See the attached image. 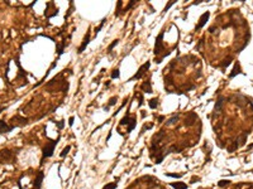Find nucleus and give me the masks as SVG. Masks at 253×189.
I'll return each mask as SVG.
<instances>
[{
	"label": "nucleus",
	"instance_id": "27",
	"mask_svg": "<svg viewBox=\"0 0 253 189\" xmlns=\"http://www.w3.org/2000/svg\"><path fill=\"white\" fill-rule=\"evenodd\" d=\"M163 118H165L163 116H159V117H158V121H159V122H161V121H163Z\"/></svg>",
	"mask_w": 253,
	"mask_h": 189
},
{
	"label": "nucleus",
	"instance_id": "24",
	"mask_svg": "<svg viewBox=\"0 0 253 189\" xmlns=\"http://www.w3.org/2000/svg\"><path fill=\"white\" fill-rule=\"evenodd\" d=\"M104 23H105V19H104V20H101V23H100V25H99V27H97V28H95V33H99V30H100L101 28H103Z\"/></svg>",
	"mask_w": 253,
	"mask_h": 189
},
{
	"label": "nucleus",
	"instance_id": "25",
	"mask_svg": "<svg viewBox=\"0 0 253 189\" xmlns=\"http://www.w3.org/2000/svg\"><path fill=\"white\" fill-rule=\"evenodd\" d=\"M56 125H57V128H58V129H63V126H65L63 121H58V122H56Z\"/></svg>",
	"mask_w": 253,
	"mask_h": 189
},
{
	"label": "nucleus",
	"instance_id": "1",
	"mask_svg": "<svg viewBox=\"0 0 253 189\" xmlns=\"http://www.w3.org/2000/svg\"><path fill=\"white\" fill-rule=\"evenodd\" d=\"M58 143V139L56 140V141H51V143H48L44 148H43V154H42V163L41 164H43L44 162V159L47 158H51L53 155V151H54V148H56V145H57Z\"/></svg>",
	"mask_w": 253,
	"mask_h": 189
},
{
	"label": "nucleus",
	"instance_id": "11",
	"mask_svg": "<svg viewBox=\"0 0 253 189\" xmlns=\"http://www.w3.org/2000/svg\"><path fill=\"white\" fill-rule=\"evenodd\" d=\"M148 106H150L152 110L157 109V107H158V100H157V99H152V100H150V101H148Z\"/></svg>",
	"mask_w": 253,
	"mask_h": 189
},
{
	"label": "nucleus",
	"instance_id": "17",
	"mask_svg": "<svg viewBox=\"0 0 253 189\" xmlns=\"http://www.w3.org/2000/svg\"><path fill=\"white\" fill-rule=\"evenodd\" d=\"M115 188H117V183H109L103 187V189H115Z\"/></svg>",
	"mask_w": 253,
	"mask_h": 189
},
{
	"label": "nucleus",
	"instance_id": "10",
	"mask_svg": "<svg viewBox=\"0 0 253 189\" xmlns=\"http://www.w3.org/2000/svg\"><path fill=\"white\" fill-rule=\"evenodd\" d=\"M142 90L147 93H152V87H151V82H144L142 85Z\"/></svg>",
	"mask_w": 253,
	"mask_h": 189
},
{
	"label": "nucleus",
	"instance_id": "8",
	"mask_svg": "<svg viewBox=\"0 0 253 189\" xmlns=\"http://www.w3.org/2000/svg\"><path fill=\"white\" fill-rule=\"evenodd\" d=\"M238 73H241V66H239V63H235L234 65V68H233V71H232V73L229 74V77L230 78H233V77H235Z\"/></svg>",
	"mask_w": 253,
	"mask_h": 189
},
{
	"label": "nucleus",
	"instance_id": "16",
	"mask_svg": "<svg viewBox=\"0 0 253 189\" xmlns=\"http://www.w3.org/2000/svg\"><path fill=\"white\" fill-rule=\"evenodd\" d=\"M119 77H120V71L117 68V69H114V71L111 72V78L115 80V78H119Z\"/></svg>",
	"mask_w": 253,
	"mask_h": 189
},
{
	"label": "nucleus",
	"instance_id": "5",
	"mask_svg": "<svg viewBox=\"0 0 253 189\" xmlns=\"http://www.w3.org/2000/svg\"><path fill=\"white\" fill-rule=\"evenodd\" d=\"M209 17H210V13L209 11H206V13H204L200 17V19H199V24L196 25V29H201V28L204 27L206 24V22H208V19H209Z\"/></svg>",
	"mask_w": 253,
	"mask_h": 189
},
{
	"label": "nucleus",
	"instance_id": "19",
	"mask_svg": "<svg viewBox=\"0 0 253 189\" xmlns=\"http://www.w3.org/2000/svg\"><path fill=\"white\" fill-rule=\"evenodd\" d=\"M229 183H230L229 180H224V179H223V180H219V181H218V185H219V187H225V185H228Z\"/></svg>",
	"mask_w": 253,
	"mask_h": 189
},
{
	"label": "nucleus",
	"instance_id": "6",
	"mask_svg": "<svg viewBox=\"0 0 253 189\" xmlns=\"http://www.w3.org/2000/svg\"><path fill=\"white\" fill-rule=\"evenodd\" d=\"M14 128H15L14 125L9 126L6 122H4V121L0 120V134H3V132H10L12 130H14Z\"/></svg>",
	"mask_w": 253,
	"mask_h": 189
},
{
	"label": "nucleus",
	"instance_id": "13",
	"mask_svg": "<svg viewBox=\"0 0 253 189\" xmlns=\"http://www.w3.org/2000/svg\"><path fill=\"white\" fill-rule=\"evenodd\" d=\"M115 103H117V97H115V96H113V97H111V99L109 100V103H108V106H107V107H104V109H105V110H109V107L114 106Z\"/></svg>",
	"mask_w": 253,
	"mask_h": 189
},
{
	"label": "nucleus",
	"instance_id": "26",
	"mask_svg": "<svg viewBox=\"0 0 253 189\" xmlns=\"http://www.w3.org/2000/svg\"><path fill=\"white\" fill-rule=\"evenodd\" d=\"M74 120H75V117H74V116H71V117L68 118V125H70V126H72V125H74Z\"/></svg>",
	"mask_w": 253,
	"mask_h": 189
},
{
	"label": "nucleus",
	"instance_id": "2",
	"mask_svg": "<svg viewBox=\"0 0 253 189\" xmlns=\"http://www.w3.org/2000/svg\"><path fill=\"white\" fill-rule=\"evenodd\" d=\"M162 39H163V32H161L159 34H158V37L156 38V44H154V54H159L161 52H162L163 49H165V47H163V42H162Z\"/></svg>",
	"mask_w": 253,
	"mask_h": 189
},
{
	"label": "nucleus",
	"instance_id": "7",
	"mask_svg": "<svg viewBox=\"0 0 253 189\" xmlns=\"http://www.w3.org/2000/svg\"><path fill=\"white\" fill-rule=\"evenodd\" d=\"M89 43H90V34L87 33L86 36H85V38H84L82 44L80 46V48H79V51H77V53H82L84 51H85V48L89 46Z\"/></svg>",
	"mask_w": 253,
	"mask_h": 189
},
{
	"label": "nucleus",
	"instance_id": "20",
	"mask_svg": "<svg viewBox=\"0 0 253 189\" xmlns=\"http://www.w3.org/2000/svg\"><path fill=\"white\" fill-rule=\"evenodd\" d=\"M129 120H130V117L129 116H124L122 120H120V125H125V124H129Z\"/></svg>",
	"mask_w": 253,
	"mask_h": 189
},
{
	"label": "nucleus",
	"instance_id": "4",
	"mask_svg": "<svg viewBox=\"0 0 253 189\" xmlns=\"http://www.w3.org/2000/svg\"><path fill=\"white\" fill-rule=\"evenodd\" d=\"M43 178H44L43 172H38L37 177H36V180H34V183H33V188L32 189H41L42 188V181H43Z\"/></svg>",
	"mask_w": 253,
	"mask_h": 189
},
{
	"label": "nucleus",
	"instance_id": "3",
	"mask_svg": "<svg viewBox=\"0 0 253 189\" xmlns=\"http://www.w3.org/2000/svg\"><path fill=\"white\" fill-rule=\"evenodd\" d=\"M150 66H151V63H150V62H146L144 65H142V66L139 67L138 72H137V73H136V74L130 78V81H134V80H139V78H142V77L144 76V73H146V71L150 68Z\"/></svg>",
	"mask_w": 253,
	"mask_h": 189
},
{
	"label": "nucleus",
	"instance_id": "21",
	"mask_svg": "<svg viewBox=\"0 0 253 189\" xmlns=\"http://www.w3.org/2000/svg\"><path fill=\"white\" fill-rule=\"evenodd\" d=\"M166 177H171V178H181L182 174H172V173H166Z\"/></svg>",
	"mask_w": 253,
	"mask_h": 189
},
{
	"label": "nucleus",
	"instance_id": "12",
	"mask_svg": "<svg viewBox=\"0 0 253 189\" xmlns=\"http://www.w3.org/2000/svg\"><path fill=\"white\" fill-rule=\"evenodd\" d=\"M137 120H136V117H130V120H129V128H128V132H130L133 129L136 128V122Z\"/></svg>",
	"mask_w": 253,
	"mask_h": 189
},
{
	"label": "nucleus",
	"instance_id": "15",
	"mask_svg": "<svg viewBox=\"0 0 253 189\" xmlns=\"http://www.w3.org/2000/svg\"><path fill=\"white\" fill-rule=\"evenodd\" d=\"M224 100H225V99H224V97H220V99L218 100V102H216V105H215V110H220V109H222L223 103H224V102H223Z\"/></svg>",
	"mask_w": 253,
	"mask_h": 189
},
{
	"label": "nucleus",
	"instance_id": "9",
	"mask_svg": "<svg viewBox=\"0 0 253 189\" xmlns=\"http://www.w3.org/2000/svg\"><path fill=\"white\" fill-rule=\"evenodd\" d=\"M171 187L175 189H187V184L182 183V181H176V183H171Z\"/></svg>",
	"mask_w": 253,
	"mask_h": 189
},
{
	"label": "nucleus",
	"instance_id": "14",
	"mask_svg": "<svg viewBox=\"0 0 253 189\" xmlns=\"http://www.w3.org/2000/svg\"><path fill=\"white\" fill-rule=\"evenodd\" d=\"M70 150H71V146H70V145H67L66 148H65V149H63V150L61 151L60 156H61V158H65V156L67 155V154H68V151H70Z\"/></svg>",
	"mask_w": 253,
	"mask_h": 189
},
{
	"label": "nucleus",
	"instance_id": "22",
	"mask_svg": "<svg viewBox=\"0 0 253 189\" xmlns=\"http://www.w3.org/2000/svg\"><path fill=\"white\" fill-rule=\"evenodd\" d=\"M177 120H179V116H173L172 118H170V120L167 121V124H168V125H172V124H175V122H176Z\"/></svg>",
	"mask_w": 253,
	"mask_h": 189
},
{
	"label": "nucleus",
	"instance_id": "18",
	"mask_svg": "<svg viewBox=\"0 0 253 189\" xmlns=\"http://www.w3.org/2000/svg\"><path fill=\"white\" fill-rule=\"evenodd\" d=\"M118 42H119L118 39H115V40H113V43H111V44H110V46L108 47V52H109V53H110L111 51H113V48H114V47H115V46L118 44Z\"/></svg>",
	"mask_w": 253,
	"mask_h": 189
},
{
	"label": "nucleus",
	"instance_id": "23",
	"mask_svg": "<svg viewBox=\"0 0 253 189\" xmlns=\"http://www.w3.org/2000/svg\"><path fill=\"white\" fill-rule=\"evenodd\" d=\"M63 47H65V43L61 44V46H57V53H58V55H61L63 53Z\"/></svg>",
	"mask_w": 253,
	"mask_h": 189
}]
</instances>
